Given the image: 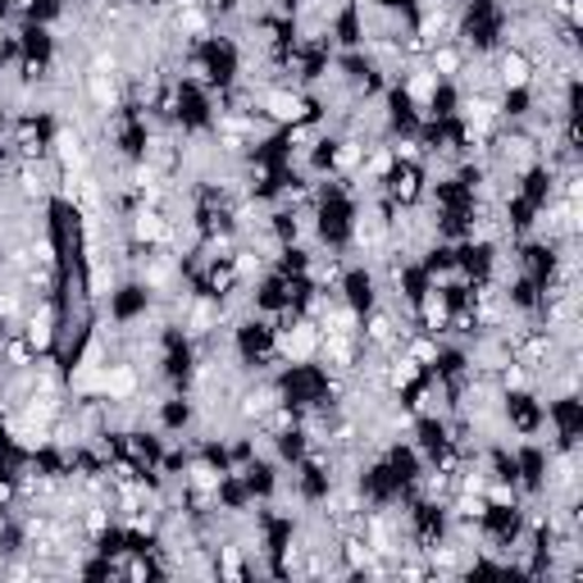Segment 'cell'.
Returning <instances> with one entry per match:
<instances>
[{"instance_id": "cell-1", "label": "cell", "mask_w": 583, "mask_h": 583, "mask_svg": "<svg viewBox=\"0 0 583 583\" xmlns=\"http://www.w3.org/2000/svg\"><path fill=\"white\" fill-rule=\"evenodd\" d=\"M487 69H493V82L497 91H529L534 78H538V55L515 46V42H502L487 59Z\"/></svg>"}, {"instance_id": "cell-2", "label": "cell", "mask_w": 583, "mask_h": 583, "mask_svg": "<svg viewBox=\"0 0 583 583\" xmlns=\"http://www.w3.org/2000/svg\"><path fill=\"white\" fill-rule=\"evenodd\" d=\"M379 197H388L392 205H402V210L424 205V197H428V169H424V165H402V160H396L392 173L379 182Z\"/></svg>"}, {"instance_id": "cell-3", "label": "cell", "mask_w": 583, "mask_h": 583, "mask_svg": "<svg viewBox=\"0 0 583 583\" xmlns=\"http://www.w3.org/2000/svg\"><path fill=\"white\" fill-rule=\"evenodd\" d=\"M379 273L370 269V265H347L343 269V279H337V301L343 305H351V311H370V305L379 301Z\"/></svg>"}, {"instance_id": "cell-4", "label": "cell", "mask_w": 583, "mask_h": 583, "mask_svg": "<svg viewBox=\"0 0 583 583\" xmlns=\"http://www.w3.org/2000/svg\"><path fill=\"white\" fill-rule=\"evenodd\" d=\"M424 65H428V74H434L438 82H456L460 74H466V65H470V51L460 46V42H438L434 51L424 55Z\"/></svg>"}]
</instances>
